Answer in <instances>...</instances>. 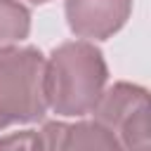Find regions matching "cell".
<instances>
[{
  "label": "cell",
  "mask_w": 151,
  "mask_h": 151,
  "mask_svg": "<svg viewBox=\"0 0 151 151\" xmlns=\"http://www.w3.org/2000/svg\"><path fill=\"white\" fill-rule=\"evenodd\" d=\"M109 83V66L99 47L87 40L61 42L45 59L47 109L64 118H80L94 111Z\"/></svg>",
  "instance_id": "obj_1"
},
{
  "label": "cell",
  "mask_w": 151,
  "mask_h": 151,
  "mask_svg": "<svg viewBox=\"0 0 151 151\" xmlns=\"http://www.w3.org/2000/svg\"><path fill=\"white\" fill-rule=\"evenodd\" d=\"M47 111L45 57L38 47L0 52V130L35 123Z\"/></svg>",
  "instance_id": "obj_2"
},
{
  "label": "cell",
  "mask_w": 151,
  "mask_h": 151,
  "mask_svg": "<svg viewBox=\"0 0 151 151\" xmlns=\"http://www.w3.org/2000/svg\"><path fill=\"white\" fill-rule=\"evenodd\" d=\"M94 123L106 127L123 151H149V92L142 85L113 83L99 97Z\"/></svg>",
  "instance_id": "obj_3"
},
{
  "label": "cell",
  "mask_w": 151,
  "mask_h": 151,
  "mask_svg": "<svg viewBox=\"0 0 151 151\" xmlns=\"http://www.w3.org/2000/svg\"><path fill=\"white\" fill-rule=\"evenodd\" d=\"M66 24L73 35L106 40L118 33L132 14V0H66Z\"/></svg>",
  "instance_id": "obj_4"
},
{
  "label": "cell",
  "mask_w": 151,
  "mask_h": 151,
  "mask_svg": "<svg viewBox=\"0 0 151 151\" xmlns=\"http://www.w3.org/2000/svg\"><path fill=\"white\" fill-rule=\"evenodd\" d=\"M35 151H123L118 139L94 120H50L35 132Z\"/></svg>",
  "instance_id": "obj_5"
},
{
  "label": "cell",
  "mask_w": 151,
  "mask_h": 151,
  "mask_svg": "<svg viewBox=\"0 0 151 151\" xmlns=\"http://www.w3.org/2000/svg\"><path fill=\"white\" fill-rule=\"evenodd\" d=\"M31 33V12L19 0H0V52L17 47Z\"/></svg>",
  "instance_id": "obj_6"
},
{
  "label": "cell",
  "mask_w": 151,
  "mask_h": 151,
  "mask_svg": "<svg viewBox=\"0 0 151 151\" xmlns=\"http://www.w3.org/2000/svg\"><path fill=\"white\" fill-rule=\"evenodd\" d=\"M0 151H35V132L24 130L0 137Z\"/></svg>",
  "instance_id": "obj_7"
},
{
  "label": "cell",
  "mask_w": 151,
  "mask_h": 151,
  "mask_svg": "<svg viewBox=\"0 0 151 151\" xmlns=\"http://www.w3.org/2000/svg\"><path fill=\"white\" fill-rule=\"evenodd\" d=\"M31 2H35V5H42V2H50V0H31Z\"/></svg>",
  "instance_id": "obj_8"
}]
</instances>
